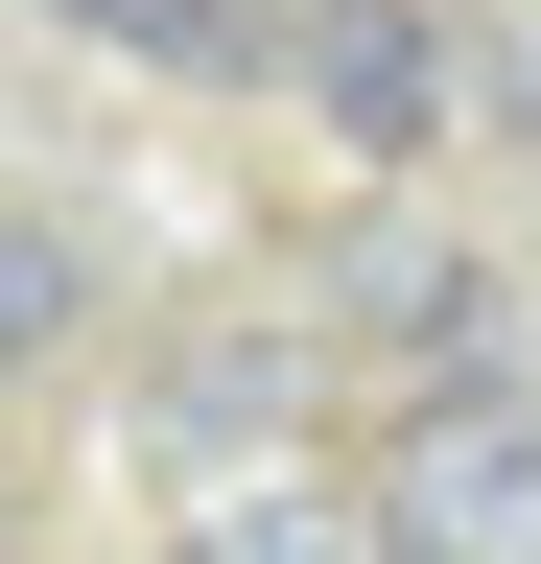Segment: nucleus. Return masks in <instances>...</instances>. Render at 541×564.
<instances>
[{"label":"nucleus","instance_id":"obj_1","mask_svg":"<svg viewBox=\"0 0 541 564\" xmlns=\"http://www.w3.org/2000/svg\"><path fill=\"white\" fill-rule=\"evenodd\" d=\"M283 70H306V118L354 141V165H424L470 118V24L447 0H283Z\"/></svg>","mask_w":541,"mask_h":564},{"label":"nucleus","instance_id":"obj_2","mask_svg":"<svg viewBox=\"0 0 541 564\" xmlns=\"http://www.w3.org/2000/svg\"><path fill=\"white\" fill-rule=\"evenodd\" d=\"M377 564H541V423L518 400H424V447L377 494Z\"/></svg>","mask_w":541,"mask_h":564},{"label":"nucleus","instance_id":"obj_3","mask_svg":"<svg viewBox=\"0 0 541 564\" xmlns=\"http://www.w3.org/2000/svg\"><path fill=\"white\" fill-rule=\"evenodd\" d=\"M95 47H142V70H259V0H72Z\"/></svg>","mask_w":541,"mask_h":564},{"label":"nucleus","instance_id":"obj_4","mask_svg":"<svg viewBox=\"0 0 541 564\" xmlns=\"http://www.w3.org/2000/svg\"><path fill=\"white\" fill-rule=\"evenodd\" d=\"M188 564H377L329 494H236V518H188Z\"/></svg>","mask_w":541,"mask_h":564},{"label":"nucleus","instance_id":"obj_5","mask_svg":"<svg viewBox=\"0 0 541 564\" xmlns=\"http://www.w3.org/2000/svg\"><path fill=\"white\" fill-rule=\"evenodd\" d=\"M47 329H72V259H47V236H24V212H0V377H24V352H47Z\"/></svg>","mask_w":541,"mask_h":564}]
</instances>
